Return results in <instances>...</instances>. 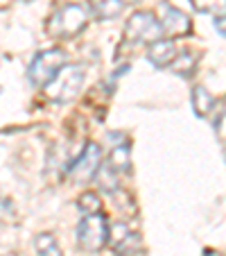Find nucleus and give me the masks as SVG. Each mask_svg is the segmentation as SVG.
I'll list each match as a JSON object with an SVG mask.
<instances>
[{
	"label": "nucleus",
	"instance_id": "1",
	"mask_svg": "<svg viewBox=\"0 0 226 256\" xmlns=\"http://www.w3.org/2000/svg\"><path fill=\"white\" fill-rule=\"evenodd\" d=\"M86 72L79 64H66L59 68V72L43 86V93L52 102H72L77 100L84 88Z\"/></svg>",
	"mask_w": 226,
	"mask_h": 256
},
{
	"label": "nucleus",
	"instance_id": "20",
	"mask_svg": "<svg viewBox=\"0 0 226 256\" xmlns=\"http://www.w3.org/2000/svg\"><path fill=\"white\" fill-rule=\"evenodd\" d=\"M224 106H226V100H224Z\"/></svg>",
	"mask_w": 226,
	"mask_h": 256
},
{
	"label": "nucleus",
	"instance_id": "19",
	"mask_svg": "<svg viewBox=\"0 0 226 256\" xmlns=\"http://www.w3.org/2000/svg\"><path fill=\"white\" fill-rule=\"evenodd\" d=\"M116 256H122V254H116Z\"/></svg>",
	"mask_w": 226,
	"mask_h": 256
},
{
	"label": "nucleus",
	"instance_id": "15",
	"mask_svg": "<svg viewBox=\"0 0 226 256\" xmlns=\"http://www.w3.org/2000/svg\"><path fill=\"white\" fill-rule=\"evenodd\" d=\"M77 206H79V211H84L88 216V213H100V208H102V200H100V195L97 193H84L82 198H79V202H77Z\"/></svg>",
	"mask_w": 226,
	"mask_h": 256
},
{
	"label": "nucleus",
	"instance_id": "10",
	"mask_svg": "<svg viewBox=\"0 0 226 256\" xmlns=\"http://www.w3.org/2000/svg\"><path fill=\"white\" fill-rule=\"evenodd\" d=\"M106 166H109V168L113 170L116 174L129 172V168H131V150H129V145H118V148H113V152L109 154Z\"/></svg>",
	"mask_w": 226,
	"mask_h": 256
},
{
	"label": "nucleus",
	"instance_id": "3",
	"mask_svg": "<svg viewBox=\"0 0 226 256\" xmlns=\"http://www.w3.org/2000/svg\"><path fill=\"white\" fill-rule=\"evenodd\" d=\"M109 242V222L102 213H88L77 227V245L86 254H97Z\"/></svg>",
	"mask_w": 226,
	"mask_h": 256
},
{
	"label": "nucleus",
	"instance_id": "5",
	"mask_svg": "<svg viewBox=\"0 0 226 256\" xmlns=\"http://www.w3.org/2000/svg\"><path fill=\"white\" fill-rule=\"evenodd\" d=\"M61 66H66V52L61 48L43 50L32 59V64L27 68V78L34 86H45L59 72Z\"/></svg>",
	"mask_w": 226,
	"mask_h": 256
},
{
	"label": "nucleus",
	"instance_id": "7",
	"mask_svg": "<svg viewBox=\"0 0 226 256\" xmlns=\"http://www.w3.org/2000/svg\"><path fill=\"white\" fill-rule=\"evenodd\" d=\"M159 25L163 36H168V39H183V36H188L193 32V20L188 18V14H183L181 10L168 5V2L161 5Z\"/></svg>",
	"mask_w": 226,
	"mask_h": 256
},
{
	"label": "nucleus",
	"instance_id": "2",
	"mask_svg": "<svg viewBox=\"0 0 226 256\" xmlns=\"http://www.w3.org/2000/svg\"><path fill=\"white\" fill-rule=\"evenodd\" d=\"M88 25V12L82 5H63L61 10H57L50 20L45 23V32L52 39H72L79 32H84V28Z\"/></svg>",
	"mask_w": 226,
	"mask_h": 256
},
{
	"label": "nucleus",
	"instance_id": "13",
	"mask_svg": "<svg viewBox=\"0 0 226 256\" xmlns=\"http://www.w3.org/2000/svg\"><path fill=\"white\" fill-rule=\"evenodd\" d=\"M34 245H36V254L39 256H61L59 242L52 234H39L36 240H34Z\"/></svg>",
	"mask_w": 226,
	"mask_h": 256
},
{
	"label": "nucleus",
	"instance_id": "16",
	"mask_svg": "<svg viewBox=\"0 0 226 256\" xmlns=\"http://www.w3.org/2000/svg\"><path fill=\"white\" fill-rule=\"evenodd\" d=\"M215 28H217V32H220L222 36L226 39V14L220 16V18H215Z\"/></svg>",
	"mask_w": 226,
	"mask_h": 256
},
{
	"label": "nucleus",
	"instance_id": "9",
	"mask_svg": "<svg viewBox=\"0 0 226 256\" xmlns=\"http://www.w3.org/2000/svg\"><path fill=\"white\" fill-rule=\"evenodd\" d=\"M88 10L97 20H113L122 14L125 2L122 0H88Z\"/></svg>",
	"mask_w": 226,
	"mask_h": 256
},
{
	"label": "nucleus",
	"instance_id": "14",
	"mask_svg": "<svg viewBox=\"0 0 226 256\" xmlns=\"http://www.w3.org/2000/svg\"><path fill=\"white\" fill-rule=\"evenodd\" d=\"M193 7L199 14H208L215 18L226 14V0H193Z\"/></svg>",
	"mask_w": 226,
	"mask_h": 256
},
{
	"label": "nucleus",
	"instance_id": "12",
	"mask_svg": "<svg viewBox=\"0 0 226 256\" xmlns=\"http://www.w3.org/2000/svg\"><path fill=\"white\" fill-rule=\"evenodd\" d=\"M195 66H197V54L190 52V50H183V52L177 54V57H174V62L170 64V68H172L177 75H183V78L193 75Z\"/></svg>",
	"mask_w": 226,
	"mask_h": 256
},
{
	"label": "nucleus",
	"instance_id": "4",
	"mask_svg": "<svg viewBox=\"0 0 226 256\" xmlns=\"http://www.w3.org/2000/svg\"><path fill=\"white\" fill-rule=\"evenodd\" d=\"M161 36H163V32H161L159 18L152 12H136L129 16L125 25V41L131 46L154 44Z\"/></svg>",
	"mask_w": 226,
	"mask_h": 256
},
{
	"label": "nucleus",
	"instance_id": "11",
	"mask_svg": "<svg viewBox=\"0 0 226 256\" xmlns=\"http://www.w3.org/2000/svg\"><path fill=\"white\" fill-rule=\"evenodd\" d=\"M215 106V98H213L211 91H206L204 86H195L193 88V109L199 118L208 116Z\"/></svg>",
	"mask_w": 226,
	"mask_h": 256
},
{
	"label": "nucleus",
	"instance_id": "18",
	"mask_svg": "<svg viewBox=\"0 0 226 256\" xmlns=\"http://www.w3.org/2000/svg\"><path fill=\"white\" fill-rule=\"evenodd\" d=\"M125 5H136V2H140V0H122Z\"/></svg>",
	"mask_w": 226,
	"mask_h": 256
},
{
	"label": "nucleus",
	"instance_id": "17",
	"mask_svg": "<svg viewBox=\"0 0 226 256\" xmlns=\"http://www.w3.org/2000/svg\"><path fill=\"white\" fill-rule=\"evenodd\" d=\"M204 256H222V254H220V252H215V250H206V252H204Z\"/></svg>",
	"mask_w": 226,
	"mask_h": 256
},
{
	"label": "nucleus",
	"instance_id": "8",
	"mask_svg": "<svg viewBox=\"0 0 226 256\" xmlns=\"http://www.w3.org/2000/svg\"><path fill=\"white\" fill-rule=\"evenodd\" d=\"M179 54L177 46L172 39H159L154 44H149L147 48V62L156 68H168L174 62V57Z\"/></svg>",
	"mask_w": 226,
	"mask_h": 256
},
{
	"label": "nucleus",
	"instance_id": "6",
	"mask_svg": "<svg viewBox=\"0 0 226 256\" xmlns=\"http://www.w3.org/2000/svg\"><path fill=\"white\" fill-rule=\"evenodd\" d=\"M100 166H102V148L97 143H86L82 154L68 166V174L77 184H88V182L95 179Z\"/></svg>",
	"mask_w": 226,
	"mask_h": 256
}]
</instances>
